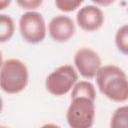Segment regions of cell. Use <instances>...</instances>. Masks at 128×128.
<instances>
[{
  "label": "cell",
  "instance_id": "8992f818",
  "mask_svg": "<svg viewBox=\"0 0 128 128\" xmlns=\"http://www.w3.org/2000/svg\"><path fill=\"white\" fill-rule=\"evenodd\" d=\"M74 64L80 75L86 79H92L101 67L99 54L87 47L80 48L74 55Z\"/></svg>",
  "mask_w": 128,
  "mask_h": 128
},
{
  "label": "cell",
  "instance_id": "4fadbf2b",
  "mask_svg": "<svg viewBox=\"0 0 128 128\" xmlns=\"http://www.w3.org/2000/svg\"><path fill=\"white\" fill-rule=\"evenodd\" d=\"M82 3H83L82 0H56L55 1L56 7L63 12H72L76 10Z\"/></svg>",
  "mask_w": 128,
  "mask_h": 128
},
{
  "label": "cell",
  "instance_id": "5b68a950",
  "mask_svg": "<svg viewBox=\"0 0 128 128\" xmlns=\"http://www.w3.org/2000/svg\"><path fill=\"white\" fill-rule=\"evenodd\" d=\"M19 31L24 41L30 44L42 42L46 37V24L43 16L36 11H27L19 19Z\"/></svg>",
  "mask_w": 128,
  "mask_h": 128
},
{
  "label": "cell",
  "instance_id": "3957f363",
  "mask_svg": "<svg viewBox=\"0 0 128 128\" xmlns=\"http://www.w3.org/2000/svg\"><path fill=\"white\" fill-rule=\"evenodd\" d=\"M94 100L85 97L71 98L66 112V120L70 128H91L95 119Z\"/></svg>",
  "mask_w": 128,
  "mask_h": 128
},
{
  "label": "cell",
  "instance_id": "7a4b0ae2",
  "mask_svg": "<svg viewBox=\"0 0 128 128\" xmlns=\"http://www.w3.org/2000/svg\"><path fill=\"white\" fill-rule=\"evenodd\" d=\"M29 80L27 66L19 59H8L0 68V88L8 94L22 92Z\"/></svg>",
  "mask_w": 128,
  "mask_h": 128
},
{
  "label": "cell",
  "instance_id": "9c48e42d",
  "mask_svg": "<svg viewBox=\"0 0 128 128\" xmlns=\"http://www.w3.org/2000/svg\"><path fill=\"white\" fill-rule=\"evenodd\" d=\"M76 97H85L95 101L96 91H95L94 85L89 81L76 82L72 88L71 98H76Z\"/></svg>",
  "mask_w": 128,
  "mask_h": 128
},
{
  "label": "cell",
  "instance_id": "7c38bea8",
  "mask_svg": "<svg viewBox=\"0 0 128 128\" xmlns=\"http://www.w3.org/2000/svg\"><path fill=\"white\" fill-rule=\"evenodd\" d=\"M115 44L118 50L124 54H128V25L123 24L118 28L115 34Z\"/></svg>",
  "mask_w": 128,
  "mask_h": 128
},
{
  "label": "cell",
  "instance_id": "6da1fadb",
  "mask_svg": "<svg viewBox=\"0 0 128 128\" xmlns=\"http://www.w3.org/2000/svg\"><path fill=\"white\" fill-rule=\"evenodd\" d=\"M96 83L100 92L114 102L128 99V82L125 72L116 65L101 66L96 73Z\"/></svg>",
  "mask_w": 128,
  "mask_h": 128
},
{
  "label": "cell",
  "instance_id": "2e32d148",
  "mask_svg": "<svg viewBox=\"0 0 128 128\" xmlns=\"http://www.w3.org/2000/svg\"><path fill=\"white\" fill-rule=\"evenodd\" d=\"M94 3L96 4H99V5H109L111 3H113V1L109 0V1H100V0H93Z\"/></svg>",
  "mask_w": 128,
  "mask_h": 128
},
{
  "label": "cell",
  "instance_id": "52a82bcc",
  "mask_svg": "<svg viewBox=\"0 0 128 128\" xmlns=\"http://www.w3.org/2000/svg\"><path fill=\"white\" fill-rule=\"evenodd\" d=\"M78 26L87 32H93L101 28L104 23L102 10L95 5H85L79 9L76 15Z\"/></svg>",
  "mask_w": 128,
  "mask_h": 128
},
{
  "label": "cell",
  "instance_id": "ba28073f",
  "mask_svg": "<svg viewBox=\"0 0 128 128\" xmlns=\"http://www.w3.org/2000/svg\"><path fill=\"white\" fill-rule=\"evenodd\" d=\"M50 37L56 42H66L71 39L75 33V24L73 20L65 15L53 17L48 25Z\"/></svg>",
  "mask_w": 128,
  "mask_h": 128
},
{
  "label": "cell",
  "instance_id": "8fae6325",
  "mask_svg": "<svg viewBox=\"0 0 128 128\" xmlns=\"http://www.w3.org/2000/svg\"><path fill=\"white\" fill-rule=\"evenodd\" d=\"M110 128H128V107H118L110 120Z\"/></svg>",
  "mask_w": 128,
  "mask_h": 128
},
{
  "label": "cell",
  "instance_id": "5bb4252c",
  "mask_svg": "<svg viewBox=\"0 0 128 128\" xmlns=\"http://www.w3.org/2000/svg\"><path fill=\"white\" fill-rule=\"evenodd\" d=\"M16 3L23 9L33 10V9H36L39 6H41L42 1L41 0H19Z\"/></svg>",
  "mask_w": 128,
  "mask_h": 128
},
{
  "label": "cell",
  "instance_id": "e0dca14e",
  "mask_svg": "<svg viewBox=\"0 0 128 128\" xmlns=\"http://www.w3.org/2000/svg\"><path fill=\"white\" fill-rule=\"evenodd\" d=\"M40 128H60L58 125L53 124V123H48V124H44L43 126H41Z\"/></svg>",
  "mask_w": 128,
  "mask_h": 128
},
{
  "label": "cell",
  "instance_id": "d6986e66",
  "mask_svg": "<svg viewBox=\"0 0 128 128\" xmlns=\"http://www.w3.org/2000/svg\"><path fill=\"white\" fill-rule=\"evenodd\" d=\"M2 109H3V100H2V98L0 97V113H1Z\"/></svg>",
  "mask_w": 128,
  "mask_h": 128
},
{
  "label": "cell",
  "instance_id": "277c9868",
  "mask_svg": "<svg viewBox=\"0 0 128 128\" xmlns=\"http://www.w3.org/2000/svg\"><path fill=\"white\" fill-rule=\"evenodd\" d=\"M78 80V75L71 65H62L52 71L46 78V90L53 96L67 94Z\"/></svg>",
  "mask_w": 128,
  "mask_h": 128
},
{
  "label": "cell",
  "instance_id": "9a60e30c",
  "mask_svg": "<svg viewBox=\"0 0 128 128\" xmlns=\"http://www.w3.org/2000/svg\"><path fill=\"white\" fill-rule=\"evenodd\" d=\"M10 3H11L10 0H0V10H3L6 7H8Z\"/></svg>",
  "mask_w": 128,
  "mask_h": 128
},
{
  "label": "cell",
  "instance_id": "ac0fdd59",
  "mask_svg": "<svg viewBox=\"0 0 128 128\" xmlns=\"http://www.w3.org/2000/svg\"><path fill=\"white\" fill-rule=\"evenodd\" d=\"M2 64H3V56H2V52L0 51V68H1Z\"/></svg>",
  "mask_w": 128,
  "mask_h": 128
},
{
  "label": "cell",
  "instance_id": "30bf717a",
  "mask_svg": "<svg viewBox=\"0 0 128 128\" xmlns=\"http://www.w3.org/2000/svg\"><path fill=\"white\" fill-rule=\"evenodd\" d=\"M15 32L13 19L6 14H0V43L9 41Z\"/></svg>",
  "mask_w": 128,
  "mask_h": 128
},
{
  "label": "cell",
  "instance_id": "ffe728a7",
  "mask_svg": "<svg viewBox=\"0 0 128 128\" xmlns=\"http://www.w3.org/2000/svg\"><path fill=\"white\" fill-rule=\"evenodd\" d=\"M0 128H8V127H6V126H0Z\"/></svg>",
  "mask_w": 128,
  "mask_h": 128
}]
</instances>
